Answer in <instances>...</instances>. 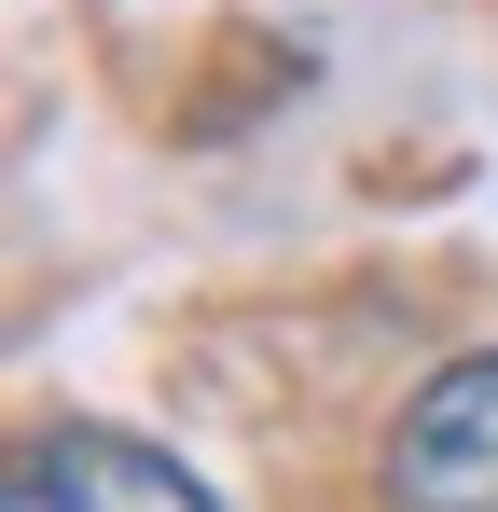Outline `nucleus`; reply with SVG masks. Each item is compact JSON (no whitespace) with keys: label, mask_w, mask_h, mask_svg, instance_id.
<instances>
[{"label":"nucleus","mask_w":498,"mask_h":512,"mask_svg":"<svg viewBox=\"0 0 498 512\" xmlns=\"http://www.w3.org/2000/svg\"><path fill=\"white\" fill-rule=\"evenodd\" d=\"M388 512H498V346L443 360L388 429Z\"/></svg>","instance_id":"obj_1"},{"label":"nucleus","mask_w":498,"mask_h":512,"mask_svg":"<svg viewBox=\"0 0 498 512\" xmlns=\"http://www.w3.org/2000/svg\"><path fill=\"white\" fill-rule=\"evenodd\" d=\"M0 512H222V499L139 429H42L0 471Z\"/></svg>","instance_id":"obj_2"}]
</instances>
